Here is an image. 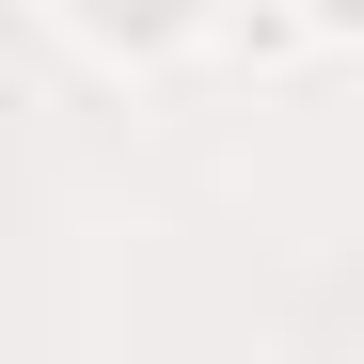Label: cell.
<instances>
[{
  "label": "cell",
  "mask_w": 364,
  "mask_h": 364,
  "mask_svg": "<svg viewBox=\"0 0 364 364\" xmlns=\"http://www.w3.org/2000/svg\"><path fill=\"white\" fill-rule=\"evenodd\" d=\"M64 16H80L95 48H174V32L206 16V0H64Z\"/></svg>",
  "instance_id": "1"
},
{
  "label": "cell",
  "mask_w": 364,
  "mask_h": 364,
  "mask_svg": "<svg viewBox=\"0 0 364 364\" xmlns=\"http://www.w3.org/2000/svg\"><path fill=\"white\" fill-rule=\"evenodd\" d=\"M301 16H317V32H364V0H301Z\"/></svg>",
  "instance_id": "2"
}]
</instances>
